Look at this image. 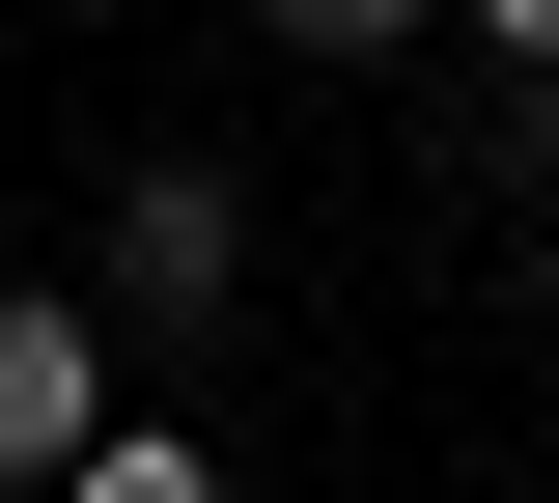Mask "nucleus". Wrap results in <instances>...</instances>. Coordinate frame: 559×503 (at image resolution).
I'll return each mask as SVG.
<instances>
[{"instance_id":"nucleus-2","label":"nucleus","mask_w":559,"mask_h":503,"mask_svg":"<svg viewBox=\"0 0 559 503\" xmlns=\"http://www.w3.org/2000/svg\"><path fill=\"white\" fill-rule=\"evenodd\" d=\"M224 252H252V196H224V168H140V196H112V308H168V336L224 308Z\"/></svg>"},{"instance_id":"nucleus-5","label":"nucleus","mask_w":559,"mask_h":503,"mask_svg":"<svg viewBox=\"0 0 559 503\" xmlns=\"http://www.w3.org/2000/svg\"><path fill=\"white\" fill-rule=\"evenodd\" d=\"M476 28H503V57H532V84H559V0H476Z\"/></svg>"},{"instance_id":"nucleus-6","label":"nucleus","mask_w":559,"mask_h":503,"mask_svg":"<svg viewBox=\"0 0 559 503\" xmlns=\"http://www.w3.org/2000/svg\"><path fill=\"white\" fill-rule=\"evenodd\" d=\"M532 336H559V280H532Z\"/></svg>"},{"instance_id":"nucleus-1","label":"nucleus","mask_w":559,"mask_h":503,"mask_svg":"<svg viewBox=\"0 0 559 503\" xmlns=\"http://www.w3.org/2000/svg\"><path fill=\"white\" fill-rule=\"evenodd\" d=\"M84 447H112V308H0V476L57 503Z\"/></svg>"},{"instance_id":"nucleus-3","label":"nucleus","mask_w":559,"mask_h":503,"mask_svg":"<svg viewBox=\"0 0 559 503\" xmlns=\"http://www.w3.org/2000/svg\"><path fill=\"white\" fill-rule=\"evenodd\" d=\"M57 503H224V476H197V447H84Z\"/></svg>"},{"instance_id":"nucleus-4","label":"nucleus","mask_w":559,"mask_h":503,"mask_svg":"<svg viewBox=\"0 0 559 503\" xmlns=\"http://www.w3.org/2000/svg\"><path fill=\"white\" fill-rule=\"evenodd\" d=\"M252 28H308V57H392V28H419V0H252Z\"/></svg>"}]
</instances>
